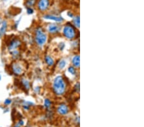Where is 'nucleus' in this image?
Wrapping results in <instances>:
<instances>
[{
  "mask_svg": "<svg viewBox=\"0 0 144 127\" xmlns=\"http://www.w3.org/2000/svg\"><path fill=\"white\" fill-rule=\"evenodd\" d=\"M80 57L79 55H76L73 57V65L76 67V68H78L80 65Z\"/></svg>",
  "mask_w": 144,
  "mask_h": 127,
  "instance_id": "nucleus-10",
  "label": "nucleus"
},
{
  "mask_svg": "<svg viewBox=\"0 0 144 127\" xmlns=\"http://www.w3.org/2000/svg\"><path fill=\"white\" fill-rule=\"evenodd\" d=\"M63 33L66 38L73 39L76 36V30L71 25H66L63 30Z\"/></svg>",
  "mask_w": 144,
  "mask_h": 127,
  "instance_id": "nucleus-3",
  "label": "nucleus"
},
{
  "mask_svg": "<svg viewBox=\"0 0 144 127\" xmlns=\"http://www.w3.org/2000/svg\"><path fill=\"white\" fill-rule=\"evenodd\" d=\"M45 61L47 64H48V66H52L54 65V60H53L50 56H46Z\"/></svg>",
  "mask_w": 144,
  "mask_h": 127,
  "instance_id": "nucleus-11",
  "label": "nucleus"
},
{
  "mask_svg": "<svg viewBox=\"0 0 144 127\" xmlns=\"http://www.w3.org/2000/svg\"><path fill=\"white\" fill-rule=\"evenodd\" d=\"M49 5V0H39L38 7L41 11H45L48 8Z\"/></svg>",
  "mask_w": 144,
  "mask_h": 127,
  "instance_id": "nucleus-4",
  "label": "nucleus"
},
{
  "mask_svg": "<svg viewBox=\"0 0 144 127\" xmlns=\"http://www.w3.org/2000/svg\"><path fill=\"white\" fill-rule=\"evenodd\" d=\"M12 70L16 74L20 75L23 73V69L21 66L17 63H14L12 66Z\"/></svg>",
  "mask_w": 144,
  "mask_h": 127,
  "instance_id": "nucleus-5",
  "label": "nucleus"
},
{
  "mask_svg": "<svg viewBox=\"0 0 144 127\" xmlns=\"http://www.w3.org/2000/svg\"><path fill=\"white\" fill-rule=\"evenodd\" d=\"M53 91L56 95H62L65 91L66 83L62 76H58L54 80L53 84Z\"/></svg>",
  "mask_w": 144,
  "mask_h": 127,
  "instance_id": "nucleus-1",
  "label": "nucleus"
},
{
  "mask_svg": "<svg viewBox=\"0 0 144 127\" xmlns=\"http://www.w3.org/2000/svg\"><path fill=\"white\" fill-rule=\"evenodd\" d=\"M20 126H21V125L19 123H18L17 124H16V125H15L14 127H20Z\"/></svg>",
  "mask_w": 144,
  "mask_h": 127,
  "instance_id": "nucleus-21",
  "label": "nucleus"
},
{
  "mask_svg": "<svg viewBox=\"0 0 144 127\" xmlns=\"http://www.w3.org/2000/svg\"><path fill=\"white\" fill-rule=\"evenodd\" d=\"M11 102H12V101H11V99H7L5 101V104L7 105H10L11 103Z\"/></svg>",
  "mask_w": 144,
  "mask_h": 127,
  "instance_id": "nucleus-19",
  "label": "nucleus"
},
{
  "mask_svg": "<svg viewBox=\"0 0 144 127\" xmlns=\"http://www.w3.org/2000/svg\"><path fill=\"white\" fill-rule=\"evenodd\" d=\"M0 80H1V77H0Z\"/></svg>",
  "mask_w": 144,
  "mask_h": 127,
  "instance_id": "nucleus-22",
  "label": "nucleus"
},
{
  "mask_svg": "<svg viewBox=\"0 0 144 127\" xmlns=\"http://www.w3.org/2000/svg\"><path fill=\"white\" fill-rule=\"evenodd\" d=\"M74 24H75V26L77 27V28H79V24H80V23H79V16H78V17H76L75 18H74Z\"/></svg>",
  "mask_w": 144,
  "mask_h": 127,
  "instance_id": "nucleus-14",
  "label": "nucleus"
},
{
  "mask_svg": "<svg viewBox=\"0 0 144 127\" xmlns=\"http://www.w3.org/2000/svg\"><path fill=\"white\" fill-rule=\"evenodd\" d=\"M7 23H6V22H4V23H3V24H2V28H0V37H2V36L5 33L6 30H7Z\"/></svg>",
  "mask_w": 144,
  "mask_h": 127,
  "instance_id": "nucleus-12",
  "label": "nucleus"
},
{
  "mask_svg": "<svg viewBox=\"0 0 144 127\" xmlns=\"http://www.w3.org/2000/svg\"><path fill=\"white\" fill-rule=\"evenodd\" d=\"M33 10H32L31 8H28V10H27V12H28V14H32L33 13Z\"/></svg>",
  "mask_w": 144,
  "mask_h": 127,
  "instance_id": "nucleus-20",
  "label": "nucleus"
},
{
  "mask_svg": "<svg viewBox=\"0 0 144 127\" xmlns=\"http://www.w3.org/2000/svg\"><path fill=\"white\" fill-rule=\"evenodd\" d=\"M60 30V28L58 26L56 25V24H49L48 27V31L49 33H56Z\"/></svg>",
  "mask_w": 144,
  "mask_h": 127,
  "instance_id": "nucleus-8",
  "label": "nucleus"
},
{
  "mask_svg": "<svg viewBox=\"0 0 144 127\" xmlns=\"http://www.w3.org/2000/svg\"><path fill=\"white\" fill-rule=\"evenodd\" d=\"M35 1V0H28L26 3L27 5L29 6V7H31V6H32L33 4H34Z\"/></svg>",
  "mask_w": 144,
  "mask_h": 127,
  "instance_id": "nucleus-18",
  "label": "nucleus"
},
{
  "mask_svg": "<svg viewBox=\"0 0 144 127\" xmlns=\"http://www.w3.org/2000/svg\"><path fill=\"white\" fill-rule=\"evenodd\" d=\"M48 37L42 28H37L35 31V41L39 46H42L46 43Z\"/></svg>",
  "mask_w": 144,
  "mask_h": 127,
  "instance_id": "nucleus-2",
  "label": "nucleus"
},
{
  "mask_svg": "<svg viewBox=\"0 0 144 127\" xmlns=\"http://www.w3.org/2000/svg\"><path fill=\"white\" fill-rule=\"evenodd\" d=\"M65 66H66V61L64 59L61 60L60 61L59 64H58V66H59L60 69H63V68H65Z\"/></svg>",
  "mask_w": 144,
  "mask_h": 127,
  "instance_id": "nucleus-13",
  "label": "nucleus"
},
{
  "mask_svg": "<svg viewBox=\"0 0 144 127\" xmlns=\"http://www.w3.org/2000/svg\"><path fill=\"white\" fill-rule=\"evenodd\" d=\"M68 71H69V73L72 74H75L76 73V69L73 67H70V68L68 69Z\"/></svg>",
  "mask_w": 144,
  "mask_h": 127,
  "instance_id": "nucleus-17",
  "label": "nucleus"
},
{
  "mask_svg": "<svg viewBox=\"0 0 144 127\" xmlns=\"http://www.w3.org/2000/svg\"><path fill=\"white\" fill-rule=\"evenodd\" d=\"M58 112L61 115H65L69 112V109L67 106L65 104H62L58 107Z\"/></svg>",
  "mask_w": 144,
  "mask_h": 127,
  "instance_id": "nucleus-6",
  "label": "nucleus"
},
{
  "mask_svg": "<svg viewBox=\"0 0 144 127\" xmlns=\"http://www.w3.org/2000/svg\"><path fill=\"white\" fill-rule=\"evenodd\" d=\"M23 84L24 85V87L26 88V89H27V90H28L30 88V83L29 82H28V80H23Z\"/></svg>",
  "mask_w": 144,
  "mask_h": 127,
  "instance_id": "nucleus-15",
  "label": "nucleus"
},
{
  "mask_svg": "<svg viewBox=\"0 0 144 127\" xmlns=\"http://www.w3.org/2000/svg\"><path fill=\"white\" fill-rule=\"evenodd\" d=\"M51 101L49 99H46L44 100V106L46 108L49 107L51 106Z\"/></svg>",
  "mask_w": 144,
  "mask_h": 127,
  "instance_id": "nucleus-16",
  "label": "nucleus"
},
{
  "mask_svg": "<svg viewBox=\"0 0 144 127\" xmlns=\"http://www.w3.org/2000/svg\"><path fill=\"white\" fill-rule=\"evenodd\" d=\"M46 19H48L52 20V21H56V22H62V21H64V19L61 17H56V16H50V15H47L45 16Z\"/></svg>",
  "mask_w": 144,
  "mask_h": 127,
  "instance_id": "nucleus-9",
  "label": "nucleus"
},
{
  "mask_svg": "<svg viewBox=\"0 0 144 127\" xmlns=\"http://www.w3.org/2000/svg\"><path fill=\"white\" fill-rule=\"evenodd\" d=\"M20 44H21V42H20L19 40H13V41L10 42L9 47H8V49H9L10 50H14V49H16Z\"/></svg>",
  "mask_w": 144,
  "mask_h": 127,
  "instance_id": "nucleus-7",
  "label": "nucleus"
}]
</instances>
